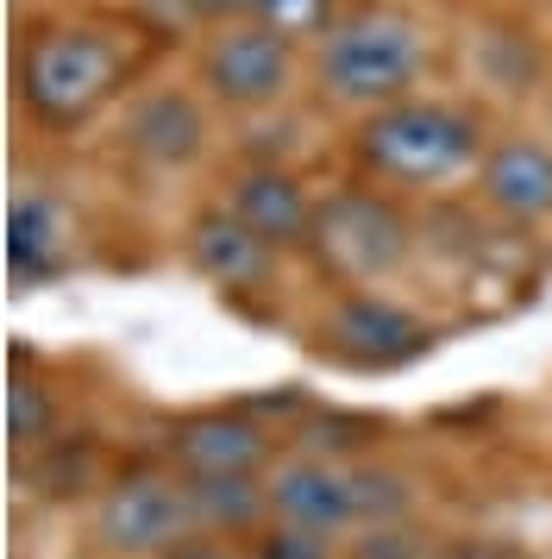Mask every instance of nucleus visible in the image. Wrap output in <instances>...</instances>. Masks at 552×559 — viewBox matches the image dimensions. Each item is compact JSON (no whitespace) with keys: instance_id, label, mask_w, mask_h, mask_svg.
I'll use <instances>...</instances> for the list:
<instances>
[{"instance_id":"obj_1","label":"nucleus","mask_w":552,"mask_h":559,"mask_svg":"<svg viewBox=\"0 0 552 559\" xmlns=\"http://www.w3.org/2000/svg\"><path fill=\"white\" fill-rule=\"evenodd\" d=\"M427 70V32L415 13L401 7H351L333 20L321 45H314V82H321L326 102L376 114V107H396L415 95V82Z\"/></svg>"},{"instance_id":"obj_2","label":"nucleus","mask_w":552,"mask_h":559,"mask_svg":"<svg viewBox=\"0 0 552 559\" xmlns=\"http://www.w3.org/2000/svg\"><path fill=\"white\" fill-rule=\"evenodd\" d=\"M483 127L471 107L452 102H421L408 95L396 107H376L351 132V157L358 170L396 189H440V182L465 177L471 164H483Z\"/></svg>"},{"instance_id":"obj_3","label":"nucleus","mask_w":552,"mask_h":559,"mask_svg":"<svg viewBox=\"0 0 552 559\" xmlns=\"http://www.w3.org/2000/svg\"><path fill=\"white\" fill-rule=\"evenodd\" d=\"M132 57L95 26H45L20 51V95L45 127H82L120 95Z\"/></svg>"},{"instance_id":"obj_4","label":"nucleus","mask_w":552,"mask_h":559,"mask_svg":"<svg viewBox=\"0 0 552 559\" xmlns=\"http://www.w3.org/2000/svg\"><path fill=\"white\" fill-rule=\"evenodd\" d=\"M308 246L339 283H376L396 277L408 264V214L376 189H333L326 202H314V233Z\"/></svg>"},{"instance_id":"obj_5","label":"nucleus","mask_w":552,"mask_h":559,"mask_svg":"<svg viewBox=\"0 0 552 559\" xmlns=\"http://www.w3.org/2000/svg\"><path fill=\"white\" fill-rule=\"evenodd\" d=\"M95 534L113 559H170L182 540L201 534L195 509H189V484L164 478V472H125L100 497Z\"/></svg>"},{"instance_id":"obj_6","label":"nucleus","mask_w":552,"mask_h":559,"mask_svg":"<svg viewBox=\"0 0 552 559\" xmlns=\"http://www.w3.org/2000/svg\"><path fill=\"white\" fill-rule=\"evenodd\" d=\"M201 82L220 107H271L289 95L296 82V45L264 32L257 20H232L214 26V38L201 45Z\"/></svg>"},{"instance_id":"obj_7","label":"nucleus","mask_w":552,"mask_h":559,"mask_svg":"<svg viewBox=\"0 0 552 559\" xmlns=\"http://www.w3.org/2000/svg\"><path fill=\"white\" fill-rule=\"evenodd\" d=\"M427 340H433V328H427L421 314H408L401 302L371 296V289L339 296V302L326 308V321H321V346L333 358L358 365V371H389V365H408V358L427 353Z\"/></svg>"},{"instance_id":"obj_8","label":"nucleus","mask_w":552,"mask_h":559,"mask_svg":"<svg viewBox=\"0 0 552 559\" xmlns=\"http://www.w3.org/2000/svg\"><path fill=\"white\" fill-rule=\"evenodd\" d=\"M264 484H271V515L289 522V528H314V534L364 528L351 465H339V459H289Z\"/></svg>"},{"instance_id":"obj_9","label":"nucleus","mask_w":552,"mask_h":559,"mask_svg":"<svg viewBox=\"0 0 552 559\" xmlns=\"http://www.w3.org/2000/svg\"><path fill=\"white\" fill-rule=\"evenodd\" d=\"M477 195L515 227L552 221V145L547 139H496L477 164Z\"/></svg>"},{"instance_id":"obj_10","label":"nucleus","mask_w":552,"mask_h":559,"mask_svg":"<svg viewBox=\"0 0 552 559\" xmlns=\"http://www.w3.org/2000/svg\"><path fill=\"white\" fill-rule=\"evenodd\" d=\"M271 453V433L251 415L214 408V415H189L170 428V459L182 465V478H220V472H257Z\"/></svg>"},{"instance_id":"obj_11","label":"nucleus","mask_w":552,"mask_h":559,"mask_svg":"<svg viewBox=\"0 0 552 559\" xmlns=\"http://www.w3.org/2000/svg\"><path fill=\"white\" fill-rule=\"evenodd\" d=\"M125 152L151 170H182L207 152V114L195 107V95L157 88L145 102H132V114H125Z\"/></svg>"},{"instance_id":"obj_12","label":"nucleus","mask_w":552,"mask_h":559,"mask_svg":"<svg viewBox=\"0 0 552 559\" xmlns=\"http://www.w3.org/2000/svg\"><path fill=\"white\" fill-rule=\"evenodd\" d=\"M189 264L220 289H257L276 271V246H264L232 207H201L189 221Z\"/></svg>"},{"instance_id":"obj_13","label":"nucleus","mask_w":552,"mask_h":559,"mask_svg":"<svg viewBox=\"0 0 552 559\" xmlns=\"http://www.w3.org/2000/svg\"><path fill=\"white\" fill-rule=\"evenodd\" d=\"M226 207L245 221L264 246L276 252H289V246H308V233H314V202L301 195V182L289 170H276V164H257V170H239L232 189H226Z\"/></svg>"},{"instance_id":"obj_14","label":"nucleus","mask_w":552,"mask_h":559,"mask_svg":"<svg viewBox=\"0 0 552 559\" xmlns=\"http://www.w3.org/2000/svg\"><path fill=\"white\" fill-rule=\"evenodd\" d=\"M182 484H189V509H195L201 534H245L271 515V484H257V472H220V478Z\"/></svg>"},{"instance_id":"obj_15","label":"nucleus","mask_w":552,"mask_h":559,"mask_svg":"<svg viewBox=\"0 0 552 559\" xmlns=\"http://www.w3.org/2000/svg\"><path fill=\"white\" fill-rule=\"evenodd\" d=\"M63 264V221L45 195H13L7 207V271L20 283H45Z\"/></svg>"},{"instance_id":"obj_16","label":"nucleus","mask_w":552,"mask_h":559,"mask_svg":"<svg viewBox=\"0 0 552 559\" xmlns=\"http://www.w3.org/2000/svg\"><path fill=\"white\" fill-rule=\"evenodd\" d=\"M251 20L276 38H289V45H321L333 20H339V0H251Z\"/></svg>"},{"instance_id":"obj_17","label":"nucleus","mask_w":552,"mask_h":559,"mask_svg":"<svg viewBox=\"0 0 552 559\" xmlns=\"http://www.w3.org/2000/svg\"><path fill=\"white\" fill-rule=\"evenodd\" d=\"M50 428H57V403L45 396V383L32 378L7 383V440L13 447H45Z\"/></svg>"},{"instance_id":"obj_18","label":"nucleus","mask_w":552,"mask_h":559,"mask_svg":"<svg viewBox=\"0 0 552 559\" xmlns=\"http://www.w3.org/2000/svg\"><path fill=\"white\" fill-rule=\"evenodd\" d=\"M351 484H358V515H364V528H383V522H401V515H408V484H401L396 472L351 465Z\"/></svg>"},{"instance_id":"obj_19","label":"nucleus","mask_w":552,"mask_h":559,"mask_svg":"<svg viewBox=\"0 0 552 559\" xmlns=\"http://www.w3.org/2000/svg\"><path fill=\"white\" fill-rule=\"evenodd\" d=\"M371 433L376 421H364V415H321V421H308L301 447H308V459H339V453H358Z\"/></svg>"},{"instance_id":"obj_20","label":"nucleus","mask_w":552,"mask_h":559,"mask_svg":"<svg viewBox=\"0 0 552 559\" xmlns=\"http://www.w3.org/2000/svg\"><path fill=\"white\" fill-rule=\"evenodd\" d=\"M88 465H95V440H63V447L38 465V484H45L50 497L88 490Z\"/></svg>"},{"instance_id":"obj_21","label":"nucleus","mask_w":552,"mask_h":559,"mask_svg":"<svg viewBox=\"0 0 552 559\" xmlns=\"http://www.w3.org/2000/svg\"><path fill=\"white\" fill-rule=\"evenodd\" d=\"M333 534H314V528H289V522H276L264 540H257V554L251 559H333Z\"/></svg>"},{"instance_id":"obj_22","label":"nucleus","mask_w":552,"mask_h":559,"mask_svg":"<svg viewBox=\"0 0 552 559\" xmlns=\"http://www.w3.org/2000/svg\"><path fill=\"white\" fill-rule=\"evenodd\" d=\"M351 559H427V547L401 522H383V528H364L351 540Z\"/></svg>"},{"instance_id":"obj_23","label":"nucleus","mask_w":552,"mask_h":559,"mask_svg":"<svg viewBox=\"0 0 552 559\" xmlns=\"http://www.w3.org/2000/svg\"><path fill=\"white\" fill-rule=\"evenodd\" d=\"M195 20H207V26H232V20H251V0H182Z\"/></svg>"},{"instance_id":"obj_24","label":"nucleus","mask_w":552,"mask_h":559,"mask_svg":"<svg viewBox=\"0 0 552 559\" xmlns=\"http://www.w3.org/2000/svg\"><path fill=\"white\" fill-rule=\"evenodd\" d=\"M170 559H239V554H232L226 540H182Z\"/></svg>"},{"instance_id":"obj_25","label":"nucleus","mask_w":552,"mask_h":559,"mask_svg":"<svg viewBox=\"0 0 552 559\" xmlns=\"http://www.w3.org/2000/svg\"><path fill=\"white\" fill-rule=\"evenodd\" d=\"M452 559H527V554H515V547H465V554H452Z\"/></svg>"}]
</instances>
